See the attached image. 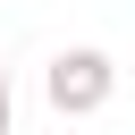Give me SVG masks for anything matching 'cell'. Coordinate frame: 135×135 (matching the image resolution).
I'll list each match as a JSON object with an SVG mask.
<instances>
[{"mask_svg": "<svg viewBox=\"0 0 135 135\" xmlns=\"http://www.w3.org/2000/svg\"><path fill=\"white\" fill-rule=\"evenodd\" d=\"M8 118H17V84H8V68H0V135H8Z\"/></svg>", "mask_w": 135, "mask_h": 135, "instance_id": "2", "label": "cell"}, {"mask_svg": "<svg viewBox=\"0 0 135 135\" xmlns=\"http://www.w3.org/2000/svg\"><path fill=\"white\" fill-rule=\"evenodd\" d=\"M110 93H118V59L93 51V42H76V51H59L42 68V101L59 118H93V110H110Z\"/></svg>", "mask_w": 135, "mask_h": 135, "instance_id": "1", "label": "cell"}]
</instances>
